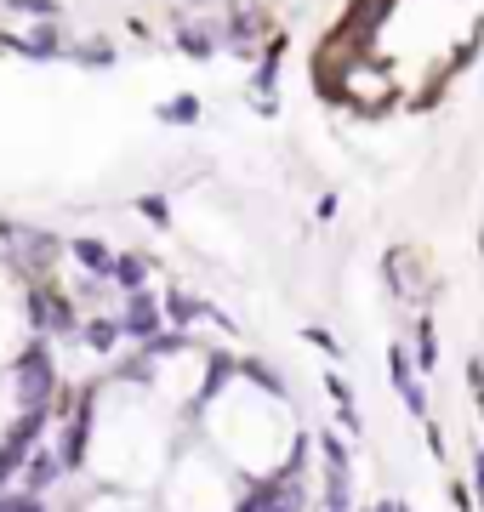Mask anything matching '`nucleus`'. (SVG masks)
<instances>
[{
  "label": "nucleus",
  "mask_w": 484,
  "mask_h": 512,
  "mask_svg": "<svg viewBox=\"0 0 484 512\" xmlns=\"http://www.w3.org/2000/svg\"><path fill=\"white\" fill-rule=\"evenodd\" d=\"M405 512H410V507H405Z\"/></svg>",
  "instance_id": "22"
},
{
  "label": "nucleus",
  "mask_w": 484,
  "mask_h": 512,
  "mask_svg": "<svg viewBox=\"0 0 484 512\" xmlns=\"http://www.w3.org/2000/svg\"><path fill=\"white\" fill-rule=\"evenodd\" d=\"M80 63H86V69H109L114 52H109V46H80Z\"/></svg>",
  "instance_id": "19"
},
{
  "label": "nucleus",
  "mask_w": 484,
  "mask_h": 512,
  "mask_svg": "<svg viewBox=\"0 0 484 512\" xmlns=\"http://www.w3.org/2000/svg\"><path fill=\"white\" fill-rule=\"evenodd\" d=\"M69 251H75V262H80L92 279H109V274H114V256H120V251H109V245H103V239H92V234H86V239H69Z\"/></svg>",
  "instance_id": "8"
},
{
  "label": "nucleus",
  "mask_w": 484,
  "mask_h": 512,
  "mask_svg": "<svg viewBox=\"0 0 484 512\" xmlns=\"http://www.w3.org/2000/svg\"><path fill=\"white\" fill-rule=\"evenodd\" d=\"M46 427H52V410H18L6 421V433H0V490H12L23 478L29 456L46 444Z\"/></svg>",
  "instance_id": "2"
},
{
  "label": "nucleus",
  "mask_w": 484,
  "mask_h": 512,
  "mask_svg": "<svg viewBox=\"0 0 484 512\" xmlns=\"http://www.w3.org/2000/svg\"><path fill=\"white\" fill-rule=\"evenodd\" d=\"M467 393L479 399V410H484V353H473L467 359Z\"/></svg>",
  "instance_id": "18"
},
{
  "label": "nucleus",
  "mask_w": 484,
  "mask_h": 512,
  "mask_svg": "<svg viewBox=\"0 0 484 512\" xmlns=\"http://www.w3.org/2000/svg\"><path fill=\"white\" fill-rule=\"evenodd\" d=\"M114 285H120V296H131V291H149V256H131V251H120L114 256Z\"/></svg>",
  "instance_id": "9"
},
{
  "label": "nucleus",
  "mask_w": 484,
  "mask_h": 512,
  "mask_svg": "<svg viewBox=\"0 0 484 512\" xmlns=\"http://www.w3.org/2000/svg\"><path fill=\"white\" fill-rule=\"evenodd\" d=\"M63 478H69V467L57 461V450H52V444H40L35 456H29V467H23V484H18V490H29V495H46L52 484H63Z\"/></svg>",
  "instance_id": "7"
},
{
  "label": "nucleus",
  "mask_w": 484,
  "mask_h": 512,
  "mask_svg": "<svg viewBox=\"0 0 484 512\" xmlns=\"http://www.w3.org/2000/svg\"><path fill=\"white\" fill-rule=\"evenodd\" d=\"M234 512H308V490L291 473H257L245 478V495L234 501Z\"/></svg>",
  "instance_id": "3"
},
{
  "label": "nucleus",
  "mask_w": 484,
  "mask_h": 512,
  "mask_svg": "<svg viewBox=\"0 0 484 512\" xmlns=\"http://www.w3.org/2000/svg\"><path fill=\"white\" fill-rule=\"evenodd\" d=\"M120 330H126V342H154L166 330V302H154L149 291H131L120 308Z\"/></svg>",
  "instance_id": "6"
},
{
  "label": "nucleus",
  "mask_w": 484,
  "mask_h": 512,
  "mask_svg": "<svg viewBox=\"0 0 484 512\" xmlns=\"http://www.w3.org/2000/svg\"><path fill=\"white\" fill-rule=\"evenodd\" d=\"M0 512H52V507H46V495H29L12 484V490H0Z\"/></svg>",
  "instance_id": "17"
},
{
  "label": "nucleus",
  "mask_w": 484,
  "mask_h": 512,
  "mask_svg": "<svg viewBox=\"0 0 484 512\" xmlns=\"http://www.w3.org/2000/svg\"><path fill=\"white\" fill-rule=\"evenodd\" d=\"M160 120L166 126H194L200 120V97H171V103H160Z\"/></svg>",
  "instance_id": "16"
},
{
  "label": "nucleus",
  "mask_w": 484,
  "mask_h": 512,
  "mask_svg": "<svg viewBox=\"0 0 484 512\" xmlns=\"http://www.w3.org/2000/svg\"><path fill=\"white\" fill-rule=\"evenodd\" d=\"M473 490H479V501H484V444L473 450Z\"/></svg>",
  "instance_id": "20"
},
{
  "label": "nucleus",
  "mask_w": 484,
  "mask_h": 512,
  "mask_svg": "<svg viewBox=\"0 0 484 512\" xmlns=\"http://www.w3.org/2000/svg\"><path fill=\"white\" fill-rule=\"evenodd\" d=\"M262 29H268V18H262V6H245V0H240V6H234V18H228V35H234V40L245 46V40H251V35H262Z\"/></svg>",
  "instance_id": "13"
},
{
  "label": "nucleus",
  "mask_w": 484,
  "mask_h": 512,
  "mask_svg": "<svg viewBox=\"0 0 484 512\" xmlns=\"http://www.w3.org/2000/svg\"><path fill=\"white\" fill-rule=\"evenodd\" d=\"M80 342L92 353H114L126 342V330H120V319H92V325H80Z\"/></svg>",
  "instance_id": "10"
},
{
  "label": "nucleus",
  "mask_w": 484,
  "mask_h": 512,
  "mask_svg": "<svg viewBox=\"0 0 484 512\" xmlns=\"http://www.w3.org/2000/svg\"><path fill=\"white\" fill-rule=\"evenodd\" d=\"M92 433H97V404L92 393H80L75 399V416H63V427H57V461L69 467V473H80L86 467V456H92Z\"/></svg>",
  "instance_id": "4"
},
{
  "label": "nucleus",
  "mask_w": 484,
  "mask_h": 512,
  "mask_svg": "<svg viewBox=\"0 0 484 512\" xmlns=\"http://www.w3.org/2000/svg\"><path fill=\"white\" fill-rule=\"evenodd\" d=\"M177 40H183V52L200 57V63L217 52V29H211V23H177Z\"/></svg>",
  "instance_id": "12"
},
{
  "label": "nucleus",
  "mask_w": 484,
  "mask_h": 512,
  "mask_svg": "<svg viewBox=\"0 0 484 512\" xmlns=\"http://www.w3.org/2000/svg\"><path fill=\"white\" fill-rule=\"evenodd\" d=\"M18 52L23 57H57V52H63L57 23H40V29H29V35H18Z\"/></svg>",
  "instance_id": "11"
},
{
  "label": "nucleus",
  "mask_w": 484,
  "mask_h": 512,
  "mask_svg": "<svg viewBox=\"0 0 484 512\" xmlns=\"http://www.w3.org/2000/svg\"><path fill=\"white\" fill-rule=\"evenodd\" d=\"M388 382H393V393H399V404H405L410 416L428 421V387H422V370H416V359H410L405 342L388 348Z\"/></svg>",
  "instance_id": "5"
},
{
  "label": "nucleus",
  "mask_w": 484,
  "mask_h": 512,
  "mask_svg": "<svg viewBox=\"0 0 484 512\" xmlns=\"http://www.w3.org/2000/svg\"><path fill=\"white\" fill-rule=\"evenodd\" d=\"M6 12H23V18H35V23H57L63 18V6L57 0H0Z\"/></svg>",
  "instance_id": "15"
},
{
  "label": "nucleus",
  "mask_w": 484,
  "mask_h": 512,
  "mask_svg": "<svg viewBox=\"0 0 484 512\" xmlns=\"http://www.w3.org/2000/svg\"><path fill=\"white\" fill-rule=\"evenodd\" d=\"M410 359H416V370H422V376H433V365H439V336H433L428 319L416 325V353H410Z\"/></svg>",
  "instance_id": "14"
},
{
  "label": "nucleus",
  "mask_w": 484,
  "mask_h": 512,
  "mask_svg": "<svg viewBox=\"0 0 484 512\" xmlns=\"http://www.w3.org/2000/svg\"><path fill=\"white\" fill-rule=\"evenodd\" d=\"M365 512H405V501H388V495H382V501H371Z\"/></svg>",
  "instance_id": "21"
},
{
  "label": "nucleus",
  "mask_w": 484,
  "mask_h": 512,
  "mask_svg": "<svg viewBox=\"0 0 484 512\" xmlns=\"http://www.w3.org/2000/svg\"><path fill=\"white\" fill-rule=\"evenodd\" d=\"M57 393H63V376H57L52 342L29 336L18 348V359H12V399H18V410H52Z\"/></svg>",
  "instance_id": "1"
}]
</instances>
